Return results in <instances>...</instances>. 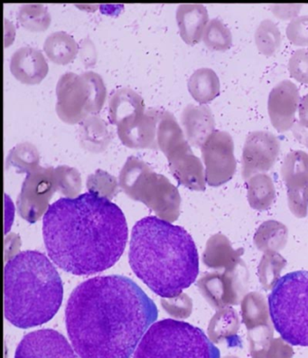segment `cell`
Here are the masks:
<instances>
[{"label":"cell","instance_id":"1","mask_svg":"<svg viewBox=\"0 0 308 358\" xmlns=\"http://www.w3.org/2000/svg\"><path fill=\"white\" fill-rule=\"evenodd\" d=\"M158 316L152 299L129 278L98 276L73 289L66 324L80 357L131 358Z\"/></svg>","mask_w":308,"mask_h":358},{"label":"cell","instance_id":"2","mask_svg":"<svg viewBox=\"0 0 308 358\" xmlns=\"http://www.w3.org/2000/svg\"><path fill=\"white\" fill-rule=\"evenodd\" d=\"M128 236L122 209L91 191L57 200L43 218L49 258L73 275H91L112 267L125 251Z\"/></svg>","mask_w":308,"mask_h":358},{"label":"cell","instance_id":"3","mask_svg":"<svg viewBox=\"0 0 308 358\" xmlns=\"http://www.w3.org/2000/svg\"><path fill=\"white\" fill-rule=\"evenodd\" d=\"M129 264L135 276L165 299L182 294L199 274V256L183 227L156 217L141 219L132 229Z\"/></svg>","mask_w":308,"mask_h":358},{"label":"cell","instance_id":"4","mask_svg":"<svg viewBox=\"0 0 308 358\" xmlns=\"http://www.w3.org/2000/svg\"><path fill=\"white\" fill-rule=\"evenodd\" d=\"M64 286L57 268L42 252H20L4 268V315L20 329L50 321L63 302Z\"/></svg>","mask_w":308,"mask_h":358},{"label":"cell","instance_id":"5","mask_svg":"<svg viewBox=\"0 0 308 358\" xmlns=\"http://www.w3.org/2000/svg\"><path fill=\"white\" fill-rule=\"evenodd\" d=\"M220 350L202 329L184 321L154 323L141 339L133 358H220Z\"/></svg>","mask_w":308,"mask_h":358},{"label":"cell","instance_id":"6","mask_svg":"<svg viewBox=\"0 0 308 358\" xmlns=\"http://www.w3.org/2000/svg\"><path fill=\"white\" fill-rule=\"evenodd\" d=\"M274 328L286 343L308 347V271L280 278L269 296Z\"/></svg>","mask_w":308,"mask_h":358},{"label":"cell","instance_id":"7","mask_svg":"<svg viewBox=\"0 0 308 358\" xmlns=\"http://www.w3.org/2000/svg\"><path fill=\"white\" fill-rule=\"evenodd\" d=\"M55 110L61 122L80 124L88 117L97 115L107 99V88L103 77L89 71L77 75L66 73L57 85Z\"/></svg>","mask_w":308,"mask_h":358},{"label":"cell","instance_id":"8","mask_svg":"<svg viewBox=\"0 0 308 358\" xmlns=\"http://www.w3.org/2000/svg\"><path fill=\"white\" fill-rule=\"evenodd\" d=\"M209 186L220 187L233 178L237 169L234 142L226 131H215L201 148Z\"/></svg>","mask_w":308,"mask_h":358},{"label":"cell","instance_id":"9","mask_svg":"<svg viewBox=\"0 0 308 358\" xmlns=\"http://www.w3.org/2000/svg\"><path fill=\"white\" fill-rule=\"evenodd\" d=\"M283 181L288 190V208L298 218L308 212V154L302 150L291 151L283 162Z\"/></svg>","mask_w":308,"mask_h":358},{"label":"cell","instance_id":"10","mask_svg":"<svg viewBox=\"0 0 308 358\" xmlns=\"http://www.w3.org/2000/svg\"><path fill=\"white\" fill-rule=\"evenodd\" d=\"M280 142L269 131H254L246 138L242 151V178L245 180L264 174L275 165L279 155Z\"/></svg>","mask_w":308,"mask_h":358},{"label":"cell","instance_id":"11","mask_svg":"<svg viewBox=\"0 0 308 358\" xmlns=\"http://www.w3.org/2000/svg\"><path fill=\"white\" fill-rule=\"evenodd\" d=\"M247 268L243 264L233 271L212 273L203 280L209 301L215 308H226L241 303L247 289Z\"/></svg>","mask_w":308,"mask_h":358},{"label":"cell","instance_id":"12","mask_svg":"<svg viewBox=\"0 0 308 358\" xmlns=\"http://www.w3.org/2000/svg\"><path fill=\"white\" fill-rule=\"evenodd\" d=\"M14 358H77V355L64 335L45 329L24 336Z\"/></svg>","mask_w":308,"mask_h":358},{"label":"cell","instance_id":"13","mask_svg":"<svg viewBox=\"0 0 308 358\" xmlns=\"http://www.w3.org/2000/svg\"><path fill=\"white\" fill-rule=\"evenodd\" d=\"M300 103V92L295 83L289 80L279 83L271 90L267 112L271 124L276 131L286 132L293 127Z\"/></svg>","mask_w":308,"mask_h":358},{"label":"cell","instance_id":"14","mask_svg":"<svg viewBox=\"0 0 308 358\" xmlns=\"http://www.w3.org/2000/svg\"><path fill=\"white\" fill-rule=\"evenodd\" d=\"M159 110H147L142 115L122 123L118 136L124 146L132 150H159L156 142Z\"/></svg>","mask_w":308,"mask_h":358},{"label":"cell","instance_id":"15","mask_svg":"<svg viewBox=\"0 0 308 358\" xmlns=\"http://www.w3.org/2000/svg\"><path fill=\"white\" fill-rule=\"evenodd\" d=\"M10 72L18 82L26 85H36L44 81L49 66L44 55L32 46H23L12 55Z\"/></svg>","mask_w":308,"mask_h":358},{"label":"cell","instance_id":"16","mask_svg":"<svg viewBox=\"0 0 308 358\" xmlns=\"http://www.w3.org/2000/svg\"><path fill=\"white\" fill-rule=\"evenodd\" d=\"M166 159L168 160L172 174L182 184L193 190L205 189V171L203 163L193 154L189 143L175 150Z\"/></svg>","mask_w":308,"mask_h":358},{"label":"cell","instance_id":"17","mask_svg":"<svg viewBox=\"0 0 308 358\" xmlns=\"http://www.w3.org/2000/svg\"><path fill=\"white\" fill-rule=\"evenodd\" d=\"M184 135L190 145L202 148L215 131L212 110L206 105L188 104L181 114Z\"/></svg>","mask_w":308,"mask_h":358},{"label":"cell","instance_id":"18","mask_svg":"<svg viewBox=\"0 0 308 358\" xmlns=\"http://www.w3.org/2000/svg\"><path fill=\"white\" fill-rule=\"evenodd\" d=\"M177 23L181 38L186 44L196 45L201 42L209 23L207 8L201 4H182L177 9Z\"/></svg>","mask_w":308,"mask_h":358},{"label":"cell","instance_id":"19","mask_svg":"<svg viewBox=\"0 0 308 358\" xmlns=\"http://www.w3.org/2000/svg\"><path fill=\"white\" fill-rule=\"evenodd\" d=\"M145 112L143 99L134 90L119 88L110 95L109 118L117 127L123 122L142 115Z\"/></svg>","mask_w":308,"mask_h":358},{"label":"cell","instance_id":"20","mask_svg":"<svg viewBox=\"0 0 308 358\" xmlns=\"http://www.w3.org/2000/svg\"><path fill=\"white\" fill-rule=\"evenodd\" d=\"M243 252L242 248L234 249L226 236L217 234L208 243L205 261L209 267L233 273L244 264L242 261Z\"/></svg>","mask_w":308,"mask_h":358},{"label":"cell","instance_id":"21","mask_svg":"<svg viewBox=\"0 0 308 358\" xmlns=\"http://www.w3.org/2000/svg\"><path fill=\"white\" fill-rule=\"evenodd\" d=\"M78 138L82 149L91 153L103 152L112 142L107 123L98 115L88 117L80 123Z\"/></svg>","mask_w":308,"mask_h":358},{"label":"cell","instance_id":"22","mask_svg":"<svg viewBox=\"0 0 308 358\" xmlns=\"http://www.w3.org/2000/svg\"><path fill=\"white\" fill-rule=\"evenodd\" d=\"M156 142L159 150L162 151L166 157L189 143L179 123L168 110H159Z\"/></svg>","mask_w":308,"mask_h":358},{"label":"cell","instance_id":"23","mask_svg":"<svg viewBox=\"0 0 308 358\" xmlns=\"http://www.w3.org/2000/svg\"><path fill=\"white\" fill-rule=\"evenodd\" d=\"M188 91L197 103L205 105L220 95L221 83L217 73L210 68H200L190 76Z\"/></svg>","mask_w":308,"mask_h":358},{"label":"cell","instance_id":"24","mask_svg":"<svg viewBox=\"0 0 308 358\" xmlns=\"http://www.w3.org/2000/svg\"><path fill=\"white\" fill-rule=\"evenodd\" d=\"M79 45L75 38L64 31L52 33L44 43V51L48 59L58 66H66L75 59Z\"/></svg>","mask_w":308,"mask_h":358},{"label":"cell","instance_id":"25","mask_svg":"<svg viewBox=\"0 0 308 358\" xmlns=\"http://www.w3.org/2000/svg\"><path fill=\"white\" fill-rule=\"evenodd\" d=\"M242 316L248 331L271 325L269 303L258 292H249L244 296L242 301Z\"/></svg>","mask_w":308,"mask_h":358},{"label":"cell","instance_id":"26","mask_svg":"<svg viewBox=\"0 0 308 358\" xmlns=\"http://www.w3.org/2000/svg\"><path fill=\"white\" fill-rule=\"evenodd\" d=\"M288 230L284 224L275 220L264 222L256 231L254 245L260 251L278 252L288 243Z\"/></svg>","mask_w":308,"mask_h":358},{"label":"cell","instance_id":"27","mask_svg":"<svg viewBox=\"0 0 308 358\" xmlns=\"http://www.w3.org/2000/svg\"><path fill=\"white\" fill-rule=\"evenodd\" d=\"M249 206L258 211L269 209L276 199L272 178L267 174H257L247 180Z\"/></svg>","mask_w":308,"mask_h":358},{"label":"cell","instance_id":"28","mask_svg":"<svg viewBox=\"0 0 308 358\" xmlns=\"http://www.w3.org/2000/svg\"><path fill=\"white\" fill-rule=\"evenodd\" d=\"M240 327L241 322L236 310L230 307L223 308L212 319L209 328V336L214 343L230 341L236 338Z\"/></svg>","mask_w":308,"mask_h":358},{"label":"cell","instance_id":"29","mask_svg":"<svg viewBox=\"0 0 308 358\" xmlns=\"http://www.w3.org/2000/svg\"><path fill=\"white\" fill-rule=\"evenodd\" d=\"M17 21L30 32H44L50 27L52 17L47 8L40 4H27L17 12Z\"/></svg>","mask_w":308,"mask_h":358},{"label":"cell","instance_id":"30","mask_svg":"<svg viewBox=\"0 0 308 358\" xmlns=\"http://www.w3.org/2000/svg\"><path fill=\"white\" fill-rule=\"evenodd\" d=\"M40 154L38 148L30 142L15 145L9 151L7 166H14L20 172H31L39 166Z\"/></svg>","mask_w":308,"mask_h":358},{"label":"cell","instance_id":"31","mask_svg":"<svg viewBox=\"0 0 308 358\" xmlns=\"http://www.w3.org/2000/svg\"><path fill=\"white\" fill-rule=\"evenodd\" d=\"M286 262L279 252H266L258 267V275L261 285L266 291L273 289L280 279V274L286 267Z\"/></svg>","mask_w":308,"mask_h":358},{"label":"cell","instance_id":"32","mask_svg":"<svg viewBox=\"0 0 308 358\" xmlns=\"http://www.w3.org/2000/svg\"><path fill=\"white\" fill-rule=\"evenodd\" d=\"M203 41L212 51L226 52L233 46V35L223 21L214 18L209 21Z\"/></svg>","mask_w":308,"mask_h":358},{"label":"cell","instance_id":"33","mask_svg":"<svg viewBox=\"0 0 308 358\" xmlns=\"http://www.w3.org/2000/svg\"><path fill=\"white\" fill-rule=\"evenodd\" d=\"M254 38L258 51L266 57H272L281 45V34L278 26L270 20L261 21Z\"/></svg>","mask_w":308,"mask_h":358},{"label":"cell","instance_id":"34","mask_svg":"<svg viewBox=\"0 0 308 358\" xmlns=\"http://www.w3.org/2000/svg\"><path fill=\"white\" fill-rule=\"evenodd\" d=\"M288 71L295 81L308 85V50L300 49L291 55Z\"/></svg>","mask_w":308,"mask_h":358},{"label":"cell","instance_id":"35","mask_svg":"<svg viewBox=\"0 0 308 358\" xmlns=\"http://www.w3.org/2000/svg\"><path fill=\"white\" fill-rule=\"evenodd\" d=\"M286 38L291 44L308 45V15H301L291 20L286 27Z\"/></svg>","mask_w":308,"mask_h":358},{"label":"cell","instance_id":"36","mask_svg":"<svg viewBox=\"0 0 308 358\" xmlns=\"http://www.w3.org/2000/svg\"><path fill=\"white\" fill-rule=\"evenodd\" d=\"M54 173L57 176L58 180L63 185L61 187L67 191L69 197L72 196L73 191L79 189L81 179H80L79 172L75 169L67 166H60L55 169Z\"/></svg>","mask_w":308,"mask_h":358},{"label":"cell","instance_id":"37","mask_svg":"<svg viewBox=\"0 0 308 358\" xmlns=\"http://www.w3.org/2000/svg\"><path fill=\"white\" fill-rule=\"evenodd\" d=\"M80 50H81L83 64L87 67L94 66L96 62V51L91 40L89 38L83 40L80 46Z\"/></svg>","mask_w":308,"mask_h":358},{"label":"cell","instance_id":"38","mask_svg":"<svg viewBox=\"0 0 308 358\" xmlns=\"http://www.w3.org/2000/svg\"><path fill=\"white\" fill-rule=\"evenodd\" d=\"M298 114H300V124L308 129V94L300 100Z\"/></svg>","mask_w":308,"mask_h":358},{"label":"cell","instance_id":"39","mask_svg":"<svg viewBox=\"0 0 308 358\" xmlns=\"http://www.w3.org/2000/svg\"><path fill=\"white\" fill-rule=\"evenodd\" d=\"M5 21L6 22H7V24L5 23V29H8V38L5 39V46L6 48H7V46L10 45L12 43H13V40L15 38V35H14V34H10V31H9V29H10L12 24L9 22V21H7V20H5Z\"/></svg>","mask_w":308,"mask_h":358}]
</instances>
